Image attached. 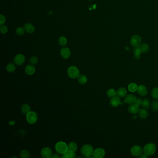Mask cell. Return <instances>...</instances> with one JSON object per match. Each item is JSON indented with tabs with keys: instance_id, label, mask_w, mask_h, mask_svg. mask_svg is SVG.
I'll use <instances>...</instances> for the list:
<instances>
[{
	"instance_id": "obj_1",
	"label": "cell",
	"mask_w": 158,
	"mask_h": 158,
	"mask_svg": "<svg viewBox=\"0 0 158 158\" xmlns=\"http://www.w3.org/2000/svg\"><path fill=\"white\" fill-rule=\"evenodd\" d=\"M93 147L89 144L84 145L81 149V152L85 157L89 158L93 155L94 152Z\"/></svg>"
},
{
	"instance_id": "obj_2",
	"label": "cell",
	"mask_w": 158,
	"mask_h": 158,
	"mask_svg": "<svg viewBox=\"0 0 158 158\" xmlns=\"http://www.w3.org/2000/svg\"><path fill=\"white\" fill-rule=\"evenodd\" d=\"M55 149L59 154H63L67 152L68 145L64 141H59L56 144Z\"/></svg>"
},
{
	"instance_id": "obj_3",
	"label": "cell",
	"mask_w": 158,
	"mask_h": 158,
	"mask_svg": "<svg viewBox=\"0 0 158 158\" xmlns=\"http://www.w3.org/2000/svg\"><path fill=\"white\" fill-rule=\"evenodd\" d=\"M143 152L148 156H151L154 154L156 150V146L154 143L147 144L143 147Z\"/></svg>"
},
{
	"instance_id": "obj_4",
	"label": "cell",
	"mask_w": 158,
	"mask_h": 158,
	"mask_svg": "<svg viewBox=\"0 0 158 158\" xmlns=\"http://www.w3.org/2000/svg\"><path fill=\"white\" fill-rule=\"evenodd\" d=\"M67 73L69 77L73 79L78 78V76L80 75V71L79 69L75 66L69 67L67 70Z\"/></svg>"
},
{
	"instance_id": "obj_5",
	"label": "cell",
	"mask_w": 158,
	"mask_h": 158,
	"mask_svg": "<svg viewBox=\"0 0 158 158\" xmlns=\"http://www.w3.org/2000/svg\"><path fill=\"white\" fill-rule=\"evenodd\" d=\"M26 119L27 122L30 124L35 123L38 120V116L36 113L30 111L26 114Z\"/></svg>"
},
{
	"instance_id": "obj_6",
	"label": "cell",
	"mask_w": 158,
	"mask_h": 158,
	"mask_svg": "<svg viewBox=\"0 0 158 158\" xmlns=\"http://www.w3.org/2000/svg\"><path fill=\"white\" fill-rule=\"evenodd\" d=\"M141 38L138 35H135L132 37L130 40V44L135 48L139 47L141 44Z\"/></svg>"
},
{
	"instance_id": "obj_7",
	"label": "cell",
	"mask_w": 158,
	"mask_h": 158,
	"mask_svg": "<svg viewBox=\"0 0 158 158\" xmlns=\"http://www.w3.org/2000/svg\"><path fill=\"white\" fill-rule=\"evenodd\" d=\"M130 151L133 156L140 157L142 154L143 150L140 146L135 145L132 147Z\"/></svg>"
},
{
	"instance_id": "obj_8",
	"label": "cell",
	"mask_w": 158,
	"mask_h": 158,
	"mask_svg": "<svg viewBox=\"0 0 158 158\" xmlns=\"http://www.w3.org/2000/svg\"><path fill=\"white\" fill-rule=\"evenodd\" d=\"M41 155L43 158H51L52 154V151L49 147H46L42 149L40 152Z\"/></svg>"
},
{
	"instance_id": "obj_9",
	"label": "cell",
	"mask_w": 158,
	"mask_h": 158,
	"mask_svg": "<svg viewBox=\"0 0 158 158\" xmlns=\"http://www.w3.org/2000/svg\"><path fill=\"white\" fill-rule=\"evenodd\" d=\"M105 151L103 149L98 148L94 150L92 156L94 158H102L105 156Z\"/></svg>"
},
{
	"instance_id": "obj_10",
	"label": "cell",
	"mask_w": 158,
	"mask_h": 158,
	"mask_svg": "<svg viewBox=\"0 0 158 158\" xmlns=\"http://www.w3.org/2000/svg\"><path fill=\"white\" fill-rule=\"evenodd\" d=\"M25 60V56L23 54H18L15 56V58L14 59V62L15 63L18 65H22L24 63Z\"/></svg>"
},
{
	"instance_id": "obj_11",
	"label": "cell",
	"mask_w": 158,
	"mask_h": 158,
	"mask_svg": "<svg viewBox=\"0 0 158 158\" xmlns=\"http://www.w3.org/2000/svg\"><path fill=\"white\" fill-rule=\"evenodd\" d=\"M60 54L62 57L65 59H67L71 56V51L68 48L63 47L60 51Z\"/></svg>"
},
{
	"instance_id": "obj_12",
	"label": "cell",
	"mask_w": 158,
	"mask_h": 158,
	"mask_svg": "<svg viewBox=\"0 0 158 158\" xmlns=\"http://www.w3.org/2000/svg\"><path fill=\"white\" fill-rule=\"evenodd\" d=\"M136 99H137L135 96L133 95L130 94L126 96L124 102V103L128 104H132L135 103Z\"/></svg>"
},
{
	"instance_id": "obj_13",
	"label": "cell",
	"mask_w": 158,
	"mask_h": 158,
	"mask_svg": "<svg viewBox=\"0 0 158 158\" xmlns=\"http://www.w3.org/2000/svg\"><path fill=\"white\" fill-rule=\"evenodd\" d=\"M128 111H129V112L131 114H136L137 113L139 112L140 111L139 106L136 104V103L130 104L128 108Z\"/></svg>"
},
{
	"instance_id": "obj_14",
	"label": "cell",
	"mask_w": 158,
	"mask_h": 158,
	"mask_svg": "<svg viewBox=\"0 0 158 158\" xmlns=\"http://www.w3.org/2000/svg\"><path fill=\"white\" fill-rule=\"evenodd\" d=\"M137 91L138 93L142 97H144L145 95H147V88L143 85H141L138 86Z\"/></svg>"
},
{
	"instance_id": "obj_15",
	"label": "cell",
	"mask_w": 158,
	"mask_h": 158,
	"mask_svg": "<svg viewBox=\"0 0 158 158\" xmlns=\"http://www.w3.org/2000/svg\"><path fill=\"white\" fill-rule=\"evenodd\" d=\"M25 71L27 74L32 75L35 72V68L33 65H28L25 67Z\"/></svg>"
},
{
	"instance_id": "obj_16",
	"label": "cell",
	"mask_w": 158,
	"mask_h": 158,
	"mask_svg": "<svg viewBox=\"0 0 158 158\" xmlns=\"http://www.w3.org/2000/svg\"><path fill=\"white\" fill-rule=\"evenodd\" d=\"M110 104L112 107H118L121 104V101L119 97H118L117 96H115L114 97L111 98L110 101Z\"/></svg>"
},
{
	"instance_id": "obj_17",
	"label": "cell",
	"mask_w": 158,
	"mask_h": 158,
	"mask_svg": "<svg viewBox=\"0 0 158 158\" xmlns=\"http://www.w3.org/2000/svg\"><path fill=\"white\" fill-rule=\"evenodd\" d=\"M127 94V91L124 88H120L116 91V96L119 98H122L126 97Z\"/></svg>"
},
{
	"instance_id": "obj_18",
	"label": "cell",
	"mask_w": 158,
	"mask_h": 158,
	"mask_svg": "<svg viewBox=\"0 0 158 158\" xmlns=\"http://www.w3.org/2000/svg\"><path fill=\"white\" fill-rule=\"evenodd\" d=\"M24 29L25 31L27 33H32L35 31V27L34 26L30 23H27L24 25Z\"/></svg>"
},
{
	"instance_id": "obj_19",
	"label": "cell",
	"mask_w": 158,
	"mask_h": 158,
	"mask_svg": "<svg viewBox=\"0 0 158 158\" xmlns=\"http://www.w3.org/2000/svg\"><path fill=\"white\" fill-rule=\"evenodd\" d=\"M139 116L141 119H146L149 116V112L145 109H141L139 111Z\"/></svg>"
},
{
	"instance_id": "obj_20",
	"label": "cell",
	"mask_w": 158,
	"mask_h": 158,
	"mask_svg": "<svg viewBox=\"0 0 158 158\" xmlns=\"http://www.w3.org/2000/svg\"><path fill=\"white\" fill-rule=\"evenodd\" d=\"M78 149L76 143L74 142H71L68 145V151L75 152Z\"/></svg>"
},
{
	"instance_id": "obj_21",
	"label": "cell",
	"mask_w": 158,
	"mask_h": 158,
	"mask_svg": "<svg viewBox=\"0 0 158 158\" xmlns=\"http://www.w3.org/2000/svg\"><path fill=\"white\" fill-rule=\"evenodd\" d=\"M21 111L23 114H27L31 111L30 107L27 104H24L21 106Z\"/></svg>"
},
{
	"instance_id": "obj_22",
	"label": "cell",
	"mask_w": 158,
	"mask_h": 158,
	"mask_svg": "<svg viewBox=\"0 0 158 158\" xmlns=\"http://www.w3.org/2000/svg\"><path fill=\"white\" fill-rule=\"evenodd\" d=\"M139 49L142 53H146L149 51V46L146 43H142L139 46Z\"/></svg>"
},
{
	"instance_id": "obj_23",
	"label": "cell",
	"mask_w": 158,
	"mask_h": 158,
	"mask_svg": "<svg viewBox=\"0 0 158 158\" xmlns=\"http://www.w3.org/2000/svg\"><path fill=\"white\" fill-rule=\"evenodd\" d=\"M78 82L82 84H84L87 82L88 79L87 76L84 74H80L78 78Z\"/></svg>"
},
{
	"instance_id": "obj_24",
	"label": "cell",
	"mask_w": 158,
	"mask_h": 158,
	"mask_svg": "<svg viewBox=\"0 0 158 158\" xmlns=\"http://www.w3.org/2000/svg\"><path fill=\"white\" fill-rule=\"evenodd\" d=\"M138 86H137V84L132 83L130 84L128 86V89L129 90V91L131 92H136L137 90Z\"/></svg>"
},
{
	"instance_id": "obj_25",
	"label": "cell",
	"mask_w": 158,
	"mask_h": 158,
	"mask_svg": "<svg viewBox=\"0 0 158 158\" xmlns=\"http://www.w3.org/2000/svg\"><path fill=\"white\" fill-rule=\"evenodd\" d=\"M30 152L26 149L22 150L20 152V156L22 158H28L30 157Z\"/></svg>"
},
{
	"instance_id": "obj_26",
	"label": "cell",
	"mask_w": 158,
	"mask_h": 158,
	"mask_svg": "<svg viewBox=\"0 0 158 158\" xmlns=\"http://www.w3.org/2000/svg\"><path fill=\"white\" fill-rule=\"evenodd\" d=\"M15 66L13 63L8 64L6 67V70L9 73H13L15 70Z\"/></svg>"
},
{
	"instance_id": "obj_27",
	"label": "cell",
	"mask_w": 158,
	"mask_h": 158,
	"mask_svg": "<svg viewBox=\"0 0 158 158\" xmlns=\"http://www.w3.org/2000/svg\"><path fill=\"white\" fill-rule=\"evenodd\" d=\"M133 53H134V56L135 59H140V58L141 57V54L142 52L139 47L135 48V49L133 51Z\"/></svg>"
},
{
	"instance_id": "obj_28",
	"label": "cell",
	"mask_w": 158,
	"mask_h": 158,
	"mask_svg": "<svg viewBox=\"0 0 158 158\" xmlns=\"http://www.w3.org/2000/svg\"><path fill=\"white\" fill-rule=\"evenodd\" d=\"M59 45H61V46H66V45L67 43V39L64 36L60 37L59 40Z\"/></svg>"
},
{
	"instance_id": "obj_29",
	"label": "cell",
	"mask_w": 158,
	"mask_h": 158,
	"mask_svg": "<svg viewBox=\"0 0 158 158\" xmlns=\"http://www.w3.org/2000/svg\"><path fill=\"white\" fill-rule=\"evenodd\" d=\"M152 97L154 99H158V88H154L151 92Z\"/></svg>"
},
{
	"instance_id": "obj_30",
	"label": "cell",
	"mask_w": 158,
	"mask_h": 158,
	"mask_svg": "<svg viewBox=\"0 0 158 158\" xmlns=\"http://www.w3.org/2000/svg\"><path fill=\"white\" fill-rule=\"evenodd\" d=\"M107 95L108 97L112 98L115 96H116V92L113 89H111L108 90Z\"/></svg>"
},
{
	"instance_id": "obj_31",
	"label": "cell",
	"mask_w": 158,
	"mask_h": 158,
	"mask_svg": "<svg viewBox=\"0 0 158 158\" xmlns=\"http://www.w3.org/2000/svg\"><path fill=\"white\" fill-rule=\"evenodd\" d=\"M151 108L152 111H158V101L156 100L152 101L151 103Z\"/></svg>"
},
{
	"instance_id": "obj_32",
	"label": "cell",
	"mask_w": 158,
	"mask_h": 158,
	"mask_svg": "<svg viewBox=\"0 0 158 158\" xmlns=\"http://www.w3.org/2000/svg\"><path fill=\"white\" fill-rule=\"evenodd\" d=\"M141 105L144 108H147L149 107L150 105V101L148 99H144L143 101H142Z\"/></svg>"
},
{
	"instance_id": "obj_33",
	"label": "cell",
	"mask_w": 158,
	"mask_h": 158,
	"mask_svg": "<svg viewBox=\"0 0 158 158\" xmlns=\"http://www.w3.org/2000/svg\"><path fill=\"white\" fill-rule=\"evenodd\" d=\"M25 31L24 30V29L22 28V27H18L17 28L16 30V32L17 33L18 35H19V36H21L24 33V32Z\"/></svg>"
},
{
	"instance_id": "obj_34",
	"label": "cell",
	"mask_w": 158,
	"mask_h": 158,
	"mask_svg": "<svg viewBox=\"0 0 158 158\" xmlns=\"http://www.w3.org/2000/svg\"><path fill=\"white\" fill-rule=\"evenodd\" d=\"M38 62V58L35 56H32L30 59V62L32 65H36Z\"/></svg>"
},
{
	"instance_id": "obj_35",
	"label": "cell",
	"mask_w": 158,
	"mask_h": 158,
	"mask_svg": "<svg viewBox=\"0 0 158 158\" xmlns=\"http://www.w3.org/2000/svg\"><path fill=\"white\" fill-rule=\"evenodd\" d=\"M8 27L5 25H2L0 27V31L2 34H5L8 32Z\"/></svg>"
},
{
	"instance_id": "obj_36",
	"label": "cell",
	"mask_w": 158,
	"mask_h": 158,
	"mask_svg": "<svg viewBox=\"0 0 158 158\" xmlns=\"http://www.w3.org/2000/svg\"><path fill=\"white\" fill-rule=\"evenodd\" d=\"M67 155L68 156V158H75L76 157V154L75 152L68 151L67 152Z\"/></svg>"
},
{
	"instance_id": "obj_37",
	"label": "cell",
	"mask_w": 158,
	"mask_h": 158,
	"mask_svg": "<svg viewBox=\"0 0 158 158\" xmlns=\"http://www.w3.org/2000/svg\"><path fill=\"white\" fill-rule=\"evenodd\" d=\"M5 17H4V15H0V25L1 26L3 25L5 22Z\"/></svg>"
},
{
	"instance_id": "obj_38",
	"label": "cell",
	"mask_w": 158,
	"mask_h": 158,
	"mask_svg": "<svg viewBox=\"0 0 158 158\" xmlns=\"http://www.w3.org/2000/svg\"><path fill=\"white\" fill-rule=\"evenodd\" d=\"M142 100H141V98H137L136 99V102H135V103H136V104L138 105H141V103H142Z\"/></svg>"
},
{
	"instance_id": "obj_39",
	"label": "cell",
	"mask_w": 158,
	"mask_h": 158,
	"mask_svg": "<svg viewBox=\"0 0 158 158\" xmlns=\"http://www.w3.org/2000/svg\"><path fill=\"white\" fill-rule=\"evenodd\" d=\"M59 157H60V156L58 154H52L51 157V158H59Z\"/></svg>"
},
{
	"instance_id": "obj_40",
	"label": "cell",
	"mask_w": 158,
	"mask_h": 158,
	"mask_svg": "<svg viewBox=\"0 0 158 158\" xmlns=\"http://www.w3.org/2000/svg\"><path fill=\"white\" fill-rule=\"evenodd\" d=\"M148 155H147V154H145V153L144 154H141V156H140V157L141 158H148Z\"/></svg>"
},
{
	"instance_id": "obj_41",
	"label": "cell",
	"mask_w": 158,
	"mask_h": 158,
	"mask_svg": "<svg viewBox=\"0 0 158 158\" xmlns=\"http://www.w3.org/2000/svg\"><path fill=\"white\" fill-rule=\"evenodd\" d=\"M61 158H68V156L67 155V152L64 154H62V156H61Z\"/></svg>"
},
{
	"instance_id": "obj_42",
	"label": "cell",
	"mask_w": 158,
	"mask_h": 158,
	"mask_svg": "<svg viewBox=\"0 0 158 158\" xmlns=\"http://www.w3.org/2000/svg\"><path fill=\"white\" fill-rule=\"evenodd\" d=\"M15 121H10L9 122V124L10 126H13V125H15Z\"/></svg>"
}]
</instances>
